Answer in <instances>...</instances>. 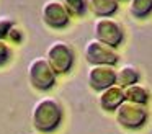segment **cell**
Instances as JSON below:
<instances>
[{
  "mask_svg": "<svg viewBox=\"0 0 152 134\" xmlns=\"http://www.w3.org/2000/svg\"><path fill=\"white\" fill-rule=\"evenodd\" d=\"M46 59L51 64V67L54 69L56 74H67L70 69L74 67L75 62V54L70 44H67L66 41H57L51 42L46 49Z\"/></svg>",
  "mask_w": 152,
  "mask_h": 134,
  "instance_id": "cell-4",
  "label": "cell"
},
{
  "mask_svg": "<svg viewBox=\"0 0 152 134\" xmlns=\"http://www.w3.org/2000/svg\"><path fill=\"white\" fill-rule=\"evenodd\" d=\"M87 82L95 92H103L116 85V69L115 65H90L87 70Z\"/></svg>",
  "mask_w": 152,
  "mask_h": 134,
  "instance_id": "cell-8",
  "label": "cell"
},
{
  "mask_svg": "<svg viewBox=\"0 0 152 134\" xmlns=\"http://www.w3.org/2000/svg\"><path fill=\"white\" fill-rule=\"evenodd\" d=\"M26 75L30 85L38 92L51 90L57 78V74L54 72V69L51 67V64L48 62L46 57H34L28 64Z\"/></svg>",
  "mask_w": 152,
  "mask_h": 134,
  "instance_id": "cell-2",
  "label": "cell"
},
{
  "mask_svg": "<svg viewBox=\"0 0 152 134\" xmlns=\"http://www.w3.org/2000/svg\"><path fill=\"white\" fill-rule=\"evenodd\" d=\"M12 59V49L5 39H0V67L5 65Z\"/></svg>",
  "mask_w": 152,
  "mask_h": 134,
  "instance_id": "cell-16",
  "label": "cell"
},
{
  "mask_svg": "<svg viewBox=\"0 0 152 134\" xmlns=\"http://www.w3.org/2000/svg\"><path fill=\"white\" fill-rule=\"evenodd\" d=\"M128 10L134 18H147L152 13V0H129Z\"/></svg>",
  "mask_w": 152,
  "mask_h": 134,
  "instance_id": "cell-13",
  "label": "cell"
},
{
  "mask_svg": "<svg viewBox=\"0 0 152 134\" xmlns=\"http://www.w3.org/2000/svg\"><path fill=\"white\" fill-rule=\"evenodd\" d=\"M93 34L95 39H98L100 42L110 46V48L116 49L124 39V31L123 26L119 25L116 20L105 16V18H96L93 23Z\"/></svg>",
  "mask_w": 152,
  "mask_h": 134,
  "instance_id": "cell-5",
  "label": "cell"
},
{
  "mask_svg": "<svg viewBox=\"0 0 152 134\" xmlns=\"http://www.w3.org/2000/svg\"><path fill=\"white\" fill-rule=\"evenodd\" d=\"M118 7H119L118 0H88V10L98 18L115 15Z\"/></svg>",
  "mask_w": 152,
  "mask_h": 134,
  "instance_id": "cell-11",
  "label": "cell"
},
{
  "mask_svg": "<svg viewBox=\"0 0 152 134\" xmlns=\"http://www.w3.org/2000/svg\"><path fill=\"white\" fill-rule=\"evenodd\" d=\"M8 39H10L12 42H20L21 39H23V33H21L20 28H17V26H13V28L10 29V33H8L7 36Z\"/></svg>",
  "mask_w": 152,
  "mask_h": 134,
  "instance_id": "cell-17",
  "label": "cell"
},
{
  "mask_svg": "<svg viewBox=\"0 0 152 134\" xmlns=\"http://www.w3.org/2000/svg\"><path fill=\"white\" fill-rule=\"evenodd\" d=\"M70 16H82L88 10V0H61Z\"/></svg>",
  "mask_w": 152,
  "mask_h": 134,
  "instance_id": "cell-14",
  "label": "cell"
},
{
  "mask_svg": "<svg viewBox=\"0 0 152 134\" xmlns=\"http://www.w3.org/2000/svg\"><path fill=\"white\" fill-rule=\"evenodd\" d=\"M139 78H141V74H139L137 67L132 64H124L116 70V85L123 88L139 83Z\"/></svg>",
  "mask_w": 152,
  "mask_h": 134,
  "instance_id": "cell-10",
  "label": "cell"
},
{
  "mask_svg": "<svg viewBox=\"0 0 152 134\" xmlns=\"http://www.w3.org/2000/svg\"><path fill=\"white\" fill-rule=\"evenodd\" d=\"M15 26L13 20L10 16H0V39H5L10 33V29Z\"/></svg>",
  "mask_w": 152,
  "mask_h": 134,
  "instance_id": "cell-15",
  "label": "cell"
},
{
  "mask_svg": "<svg viewBox=\"0 0 152 134\" xmlns=\"http://www.w3.org/2000/svg\"><path fill=\"white\" fill-rule=\"evenodd\" d=\"M124 97L126 101H131V103H137V105H147L149 98H151V92L147 87L141 83H134L131 87L124 88Z\"/></svg>",
  "mask_w": 152,
  "mask_h": 134,
  "instance_id": "cell-12",
  "label": "cell"
},
{
  "mask_svg": "<svg viewBox=\"0 0 152 134\" xmlns=\"http://www.w3.org/2000/svg\"><path fill=\"white\" fill-rule=\"evenodd\" d=\"M118 2H129V0H118Z\"/></svg>",
  "mask_w": 152,
  "mask_h": 134,
  "instance_id": "cell-18",
  "label": "cell"
},
{
  "mask_svg": "<svg viewBox=\"0 0 152 134\" xmlns=\"http://www.w3.org/2000/svg\"><path fill=\"white\" fill-rule=\"evenodd\" d=\"M124 101H126L124 88L119 87V85H113V87L98 93V105L106 113H115Z\"/></svg>",
  "mask_w": 152,
  "mask_h": 134,
  "instance_id": "cell-9",
  "label": "cell"
},
{
  "mask_svg": "<svg viewBox=\"0 0 152 134\" xmlns=\"http://www.w3.org/2000/svg\"><path fill=\"white\" fill-rule=\"evenodd\" d=\"M149 118L147 106L137 103H131V101H124L118 110L115 111V119L121 127L129 131L141 129Z\"/></svg>",
  "mask_w": 152,
  "mask_h": 134,
  "instance_id": "cell-3",
  "label": "cell"
},
{
  "mask_svg": "<svg viewBox=\"0 0 152 134\" xmlns=\"http://www.w3.org/2000/svg\"><path fill=\"white\" fill-rule=\"evenodd\" d=\"M62 106L57 100L51 97H44L34 103L31 110V123L36 131L43 134L54 133L62 123Z\"/></svg>",
  "mask_w": 152,
  "mask_h": 134,
  "instance_id": "cell-1",
  "label": "cell"
},
{
  "mask_svg": "<svg viewBox=\"0 0 152 134\" xmlns=\"http://www.w3.org/2000/svg\"><path fill=\"white\" fill-rule=\"evenodd\" d=\"M87 62L90 65H115L118 62L119 56L113 48L100 42L98 39H90L87 41L85 49H83Z\"/></svg>",
  "mask_w": 152,
  "mask_h": 134,
  "instance_id": "cell-6",
  "label": "cell"
},
{
  "mask_svg": "<svg viewBox=\"0 0 152 134\" xmlns=\"http://www.w3.org/2000/svg\"><path fill=\"white\" fill-rule=\"evenodd\" d=\"M41 18L49 28L61 29L66 28L70 21V13L61 0H48L41 7Z\"/></svg>",
  "mask_w": 152,
  "mask_h": 134,
  "instance_id": "cell-7",
  "label": "cell"
}]
</instances>
